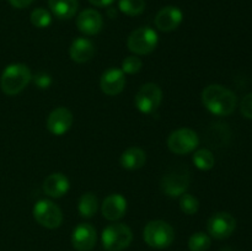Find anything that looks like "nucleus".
<instances>
[{
    "instance_id": "obj_26",
    "label": "nucleus",
    "mask_w": 252,
    "mask_h": 251,
    "mask_svg": "<svg viewBox=\"0 0 252 251\" xmlns=\"http://www.w3.org/2000/svg\"><path fill=\"white\" fill-rule=\"evenodd\" d=\"M180 208L187 216H193L198 212L199 202L194 196L189 193H184L180 198Z\"/></svg>"
},
{
    "instance_id": "obj_25",
    "label": "nucleus",
    "mask_w": 252,
    "mask_h": 251,
    "mask_svg": "<svg viewBox=\"0 0 252 251\" xmlns=\"http://www.w3.org/2000/svg\"><path fill=\"white\" fill-rule=\"evenodd\" d=\"M211 238L207 234L198 231L189 239V249L191 251H207L211 248Z\"/></svg>"
},
{
    "instance_id": "obj_11",
    "label": "nucleus",
    "mask_w": 252,
    "mask_h": 251,
    "mask_svg": "<svg viewBox=\"0 0 252 251\" xmlns=\"http://www.w3.org/2000/svg\"><path fill=\"white\" fill-rule=\"evenodd\" d=\"M73 113L66 107H57L47 118V129L54 135H63L73 126Z\"/></svg>"
},
{
    "instance_id": "obj_16",
    "label": "nucleus",
    "mask_w": 252,
    "mask_h": 251,
    "mask_svg": "<svg viewBox=\"0 0 252 251\" xmlns=\"http://www.w3.org/2000/svg\"><path fill=\"white\" fill-rule=\"evenodd\" d=\"M101 212L107 220H118V219L123 218L127 212V199L120 193L110 194L103 199Z\"/></svg>"
},
{
    "instance_id": "obj_10",
    "label": "nucleus",
    "mask_w": 252,
    "mask_h": 251,
    "mask_svg": "<svg viewBox=\"0 0 252 251\" xmlns=\"http://www.w3.org/2000/svg\"><path fill=\"white\" fill-rule=\"evenodd\" d=\"M236 228V219L228 212L214 213L207 221V230L209 235L218 240L229 238Z\"/></svg>"
},
{
    "instance_id": "obj_29",
    "label": "nucleus",
    "mask_w": 252,
    "mask_h": 251,
    "mask_svg": "<svg viewBox=\"0 0 252 251\" xmlns=\"http://www.w3.org/2000/svg\"><path fill=\"white\" fill-rule=\"evenodd\" d=\"M240 111L243 116L249 120H252V93L243 97L240 102Z\"/></svg>"
},
{
    "instance_id": "obj_23",
    "label": "nucleus",
    "mask_w": 252,
    "mask_h": 251,
    "mask_svg": "<svg viewBox=\"0 0 252 251\" xmlns=\"http://www.w3.org/2000/svg\"><path fill=\"white\" fill-rule=\"evenodd\" d=\"M118 7L127 16H138L145 10V0H120Z\"/></svg>"
},
{
    "instance_id": "obj_5",
    "label": "nucleus",
    "mask_w": 252,
    "mask_h": 251,
    "mask_svg": "<svg viewBox=\"0 0 252 251\" xmlns=\"http://www.w3.org/2000/svg\"><path fill=\"white\" fill-rule=\"evenodd\" d=\"M158 42H159V36L155 30L149 26H143L134 30L128 36L127 47L135 56H145L152 53L157 48Z\"/></svg>"
},
{
    "instance_id": "obj_31",
    "label": "nucleus",
    "mask_w": 252,
    "mask_h": 251,
    "mask_svg": "<svg viewBox=\"0 0 252 251\" xmlns=\"http://www.w3.org/2000/svg\"><path fill=\"white\" fill-rule=\"evenodd\" d=\"M115 0H89L90 4H93L96 7H107L113 4Z\"/></svg>"
},
{
    "instance_id": "obj_27",
    "label": "nucleus",
    "mask_w": 252,
    "mask_h": 251,
    "mask_svg": "<svg viewBox=\"0 0 252 251\" xmlns=\"http://www.w3.org/2000/svg\"><path fill=\"white\" fill-rule=\"evenodd\" d=\"M143 68L142 59L138 56L126 57L122 62V71L125 74H137Z\"/></svg>"
},
{
    "instance_id": "obj_1",
    "label": "nucleus",
    "mask_w": 252,
    "mask_h": 251,
    "mask_svg": "<svg viewBox=\"0 0 252 251\" xmlns=\"http://www.w3.org/2000/svg\"><path fill=\"white\" fill-rule=\"evenodd\" d=\"M202 103L213 115L229 116L235 111L238 98L230 89L212 84L202 91Z\"/></svg>"
},
{
    "instance_id": "obj_22",
    "label": "nucleus",
    "mask_w": 252,
    "mask_h": 251,
    "mask_svg": "<svg viewBox=\"0 0 252 251\" xmlns=\"http://www.w3.org/2000/svg\"><path fill=\"white\" fill-rule=\"evenodd\" d=\"M192 160H193V164L196 165L197 169L202 170V171H208V170L213 169L214 164H216L213 153L206 148L196 150L193 157H192Z\"/></svg>"
},
{
    "instance_id": "obj_30",
    "label": "nucleus",
    "mask_w": 252,
    "mask_h": 251,
    "mask_svg": "<svg viewBox=\"0 0 252 251\" xmlns=\"http://www.w3.org/2000/svg\"><path fill=\"white\" fill-rule=\"evenodd\" d=\"M34 0H9L10 5L15 9H26L33 2Z\"/></svg>"
},
{
    "instance_id": "obj_19",
    "label": "nucleus",
    "mask_w": 252,
    "mask_h": 251,
    "mask_svg": "<svg viewBox=\"0 0 252 251\" xmlns=\"http://www.w3.org/2000/svg\"><path fill=\"white\" fill-rule=\"evenodd\" d=\"M121 165L127 170L142 169L147 162V154L142 148L130 147L121 155Z\"/></svg>"
},
{
    "instance_id": "obj_17",
    "label": "nucleus",
    "mask_w": 252,
    "mask_h": 251,
    "mask_svg": "<svg viewBox=\"0 0 252 251\" xmlns=\"http://www.w3.org/2000/svg\"><path fill=\"white\" fill-rule=\"evenodd\" d=\"M70 188L69 179L62 172L48 175L43 181V192L52 198H61L68 193Z\"/></svg>"
},
{
    "instance_id": "obj_7",
    "label": "nucleus",
    "mask_w": 252,
    "mask_h": 251,
    "mask_svg": "<svg viewBox=\"0 0 252 251\" xmlns=\"http://www.w3.org/2000/svg\"><path fill=\"white\" fill-rule=\"evenodd\" d=\"M161 101L162 90L154 83H147L140 86L134 98L135 107L144 115H153L160 107Z\"/></svg>"
},
{
    "instance_id": "obj_4",
    "label": "nucleus",
    "mask_w": 252,
    "mask_h": 251,
    "mask_svg": "<svg viewBox=\"0 0 252 251\" xmlns=\"http://www.w3.org/2000/svg\"><path fill=\"white\" fill-rule=\"evenodd\" d=\"M133 233L123 223L110 224L102 231V245L107 251H123L130 245Z\"/></svg>"
},
{
    "instance_id": "obj_3",
    "label": "nucleus",
    "mask_w": 252,
    "mask_h": 251,
    "mask_svg": "<svg viewBox=\"0 0 252 251\" xmlns=\"http://www.w3.org/2000/svg\"><path fill=\"white\" fill-rule=\"evenodd\" d=\"M144 241L153 249H166L174 243V228L165 220H152L143 231Z\"/></svg>"
},
{
    "instance_id": "obj_2",
    "label": "nucleus",
    "mask_w": 252,
    "mask_h": 251,
    "mask_svg": "<svg viewBox=\"0 0 252 251\" xmlns=\"http://www.w3.org/2000/svg\"><path fill=\"white\" fill-rule=\"evenodd\" d=\"M32 80V73L26 64L14 63L7 65L0 76V88L7 96L21 93Z\"/></svg>"
},
{
    "instance_id": "obj_12",
    "label": "nucleus",
    "mask_w": 252,
    "mask_h": 251,
    "mask_svg": "<svg viewBox=\"0 0 252 251\" xmlns=\"http://www.w3.org/2000/svg\"><path fill=\"white\" fill-rule=\"evenodd\" d=\"M96 240V229L88 223H80L76 225L71 234V244L78 251H91L95 246Z\"/></svg>"
},
{
    "instance_id": "obj_18",
    "label": "nucleus",
    "mask_w": 252,
    "mask_h": 251,
    "mask_svg": "<svg viewBox=\"0 0 252 251\" xmlns=\"http://www.w3.org/2000/svg\"><path fill=\"white\" fill-rule=\"evenodd\" d=\"M94 54H95V46L90 39L85 38V37H79L73 41L69 48V56H70L71 61L75 63L83 64L93 59Z\"/></svg>"
},
{
    "instance_id": "obj_9",
    "label": "nucleus",
    "mask_w": 252,
    "mask_h": 251,
    "mask_svg": "<svg viewBox=\"0 0 252 251\" xmlns=\"http://www.w3.org/2000/svg\"><path fill=\"white\" fill-rule=\"evenodd\" d=\"M198 144V134L191 128H179L171 132L167 138V147L177 155H186L194 152Z\"/></svg>"
},
{
    "instance_id": "obj_21",
    "label": "nucleus",
    "mask_w": 252,
    "mask_h": 251,
    "mask_svg": "<svg viewBox=\"0 0 252 251\" xmlns=\"http://www.w3.org/2000/svg\"><path fill=\"white\" fill-rule=\"evenodd\" d=\"M98 209V199L93 192H86L79 198L78 211L84 218H91L96 214Z\"/></svg>"
},
{
    "instance_id": "obj_20",
    "label": "nucleus",
    "mask_w": 252,
    "mask_h": 251,
    "mask_svg": "<svg viewBox=\"0 0 252 251\" xmlns=\"http://www.w3.org/2000/svg\"><path fill=\"white\" fill-rule=\"evenodd\" d=\"M48 6L56 17L69 20L75 16L79 9L78 0H48Z\"/></svg>"
},
{
    "instance_id": "obj_15",
    "label": "nucleus",
    "mask_w": 252,
    "mask_h": 251,
    "mask_svg": "<svg viewBox=\"0 0 252 251\" xmlns=\"http://www.w3.org/2000/svg\"><path fill=\"white\" fill-rule=\"evenodd\" d=\"M126 86V76L122 69L111 68L102 74L100 79V88L103 94L116 96L123 91Z\"/></svg>"
},
{
    "instance_id": "obj_24",
    "label": "nucleus",
    "mask_w": 252,
    "mask_h": 251,
    "mask_svg": "<svg viewBox=\"0 0 252 251\" xmlns=\"http://www.w3.org/2000/svg\"><path fill=\"white\" fill-rule=\"evenodd\" d=\"M31 24L37 29H46L52 24V15L48 10L43 7H37L31 12Z\"/></svg>"
},
{
    "instance_id": "obj_14",
    "label": "nucleus",
    "mask_w": 252,
    "mask_h": 251,
    "mask_svg": "<svg viewBox=\"0 0 252 251\" xmlns=\"http://www.w3.org/2000/svg\"><path fill=\"white\" fill-rule=\"evenodd\" d=\"M103 19L95 9H85L76 17V27L86 36L97 34L102 30Z\"/></svg>"
},
{
    "instance_id": "obj_13",
    "label": "nucleus",
    "mask_w": 252,
    "mask_h": 251,
    "mask_svg": "<svg viewBox=\"0 0 252 251\" xmlns=\"http://www.w3.org/2000/svg\"><path fill=\"white\" fill-rule=\"evenodd\" d=\"M184 20V14L177 6H165L160 10L155 16V26L162 32H171L181 25Z\"/></svg>"
},
{
    "instance_id": "obj_8",
    "label": "nucleus",
    "mask_w": 252,
    "mask_h": 251,
    "mask_svg": "<svg viewBox=\"0 0 252 251\" xmlns=\"http://www.w3.org/2000/svg\"><path fill=\"white\" fill-rule=\"evenodd\" d=\"M33 218L39 225L47 229L59 228L63 223V212L54 202L41 199L33 207Z\"/></svg>"
},
{
    "instance_id": "obj_28",
    "label": "nucleus",
    "mask_w": 252,
    "mask_h": 251,
    "mask_svg": "<svg viewBox=\"0 0 252 251\" xmlns=\"http://www.w3.org/2000/svg\"><path fill=\"white\" fill-rule=\"evenodd\" d=\"M34 85L39 89H48L52 85V76L44 71H38L36 75H32Z\"/></svg>"
},
{
    "instance_id": "obj_6",
    "label": "nucleus",
    "mask_w": 252,
    "mask_h": 251,
    "mask_svg": "<svg viewBox=\"0 0 252 251\" xmlns=\"http://www.w3.org/2000/svg\"><path fill=\"white\" fill-rule=\"evenodd\" d=\"M189 184H191V176H189V170L186 167L177 166L167 171L162 176L160 187L166 196L180 197L186 193Z\"/></svg>"
}]
</instances>
